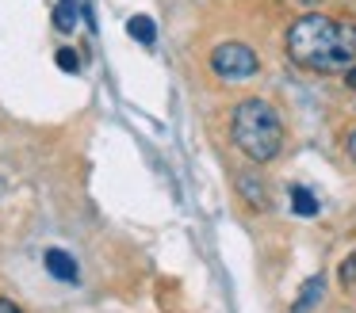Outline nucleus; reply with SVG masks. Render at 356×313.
Wrapping results in <instances>:
<instances>
[{"label":"nucleus","instance_id":"f8f14e48","mask_svg":"<svg viewBox=\"0 0 356 313\" xmlns=\"http://www.w3.org/2000/svg\"><path fill=\"white\" fill-rule=\"evenodd\" d=\"M0 313H24V310H19V305L12 302V298H0Z\"/></svg>","mask_w":356,"mask_h":313},{"label":"nucleus","instance_id":"423d86ee","mask_svg":"<svg viewBox=\"0 0 356 313\" xmlns=\"http://www.w3.org/2000/svg\"><path fill=\"white\" fill-rule=\"evenodd\" d=\"M322 290H325V275H310L307 287H302V294L295 298L291 313H307V310H314V302L322 298Z\"/></svg>","mask_w":356,"mask_h":313},{"label":"nucleus","instance_id":"7ed1b4c3","mask_svg":"<svg viewBox=\"0 0 356 313\" xmlns=\"http://www.w3.org/2000/svg\"><path fill=\"white\" fill-rule=\"evenodd\" d=\"M211 73L226 84L253 81V76L261 73V58H257L245 42H218L215 50H211Z\"/></svg>","mask_w":356,"mask_h":313},{"label":"nucleus","instance_id":"6e6552de","mask_svg":"<svg viewBox=\"0 0 356 313\" xmlns=\"http://www.w3.org/2000/svg\"><path fill=\"white\" fill-rule=\"evenodd\" d=\"M291 210L299 214V218H314L322 206H318V198L310 195L307 187H291Z\"/></svg>","mask_w":356,"mask_h":313},{"label":"nucleus","instance_id":"9d476101","mask_svg":"<svg viewBox=\"0 0 356 313\" xmlns=\"http://www.w3.org/2000/svg\"><path fill=\"white\" fill-rule=\"evenodd\" d=\"M337 279H341V287H345V290H356V252H348V256L341 260Z\"/></svg>","mask_w":356,"mask_h":313},{"label":"nucleus","instance_id":"f257e3e1","mask_svg":"<svg viewBox=\"0 0 356 313\" xmlns=\"http://www.w3.org/2000/svg\"><path fill=\"white\" fill-rule=\"evenodd\" d=\"M287 58L310 73H348L356 65V23L310 12L287 27Z\"/></svg>","mask_w":356,"mask_h":313},{"label":"nucleus","instance_id":"0eeeda50","mask_svg":"<svg viewBox=\"0 0 356 313\" xmlns=\"http://www.w3.org/2000/svg\"><path fill=\"white\" fill-rule=\"evenodd\" d=\"M127 35H131L134 42H142V46H154L157 42V27H154L149 15H131V19H127Z\"/></svg>","mask_w":356,"mask_h":313},{"label":"nucleus","instance_id":"9b49d317","mask_svg":"<svg viewBox=\"0 0 356 313\" xmlns=\"http://www.w3.org/2000/svg\"><path fill=\"white\" fill-rule=\"evenodd\" d=\"M54 61H58V69H65V73H77V69H81V58H77V53L70 50V46H62Z\"/></svg>","mask_w":356,"mask_h":313},{"label":"nucleus","instance_id":"20e7f679","mask_svg":"<svg viewBox=\"0 0 356 313\" xmlns=\"http://www.w3.org/2000/svg\"><path fill=\"white\" fill-rule=\"evenodd\" d=\"M42 264H47V271L54 275V279H62V282H77L81 279L77 260H73L70 252H62V248H47L42 252Z\"/></svg>","mask_w":356,"mask_h":313},{"label":"nucleus","instance_id":"39448f33","mask_svg":"<svg viewBox=\"0 0 356 313\" xmlns=\"http://www.w3.org/2000/svg\"><path fill=\"white\" fill-rule=\"evenodd\" d=\"M234 183H238V191L245 195V203L253 206V210H268V187H264V180H257L253 172H238L234 176Z\"/></svg>","mask_w":356,"mask_h":313},{"label":"nucleus","instance_id":"4468645a","mask_svg":"<svg viewBox=\"0 0 356 313\" xmlns=\"http://www.w3.org/2000/svg\"><path fill=\"white\" fill-rule=\"evenodd\" d=\"M348 157L356 160V130H353V134H348Z\"/></svg>","mask_w":356,"mask_h":313},{"label":"nucleus","instance_id":"f03ea898","mask_svg":"<svg viewBox=\"0 0 356 313\" xmlns=\"http://www.w3.org/2000/svg\"><path fill=\"white\" fill-rule=\"evenodd\" d=\"M230 134H234V145H238L253 164H268V160H276V153L284 149V119H280V111L261 96H249L234 107Z\"/></svg>","mask_w":356,"mask_h":313},{"label":"nucleus","instance_id":"2eb2a0df","mask_svg":"<svg viewBox=\"0 0 356 313\" xmlns=\"http://www.w3.org/2000/svg\"><path fill=\"white\" fill-rule=\"evenodd\" d=\"M0 195H4V180H0Z\"/></svg>","mask_w":356,"mask_h":313},{"label":"nucleus","instance_id":"1a4fd4ad","mask_svg":"<svg viewBox=\"0 0 356 313\" xmlns=\"http://www.w3.org/2000/svg\"><path fill=\"white\" fill-rule=\"evenodd\" d=\"M54 27L62 31V35H70V31L77 27V12H73V0H58V8H54Z\"/></svg>","mask_w":356,"mask_h":313},{"label":"nucleus","instance_id":"ddd939ff","mask_svg":"<svg viewBox=\"0 0 356 313\" xmlns=\"http://www.w3.org/2000/svg\"><path fill=\"white\" fill-rule=\"evenodd\" d=\"M345 84H348V88L356 92V65H353V69H348V73H345Z\"/></svg>","mask_w":356,"mask_h":313}]
</instances>
